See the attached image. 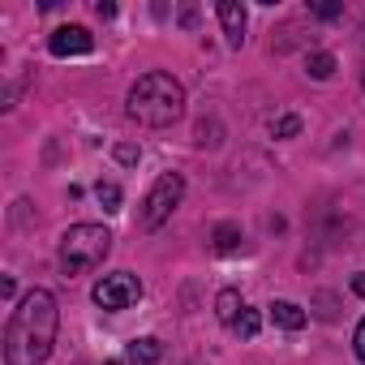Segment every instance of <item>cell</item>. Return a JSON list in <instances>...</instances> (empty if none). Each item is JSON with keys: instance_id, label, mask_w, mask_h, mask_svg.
<instances>
[{"instance_id": "obj_18", "label": "cell", "mask_w": 365, "mask_h": 365, "mask_svg": "<svg viewBox=\"0 0 365 365\" xmlns=\"http://www.w3.org/2000/svg\"><path fill=\"white\" fill-rule=\"evenodd\" d=\"M352 292H356V297H365V271H356V275H352Z\"/></svg>"}, {"instance_id": "obj_15", "label": "cell", "mask_w": 365, "mask_h": 365, "mask_svg": "<svg viewBox=\"0 0 365 365\" xmlns=\"http://www.w3.org/2000/svg\"><path fill=\"white\" fill-rule=\"evenodd\" d=\"M271 133H275V138H297V133H301V120H297V116H279V120L271 125Z\"/></svg>"}, {"instance_id": "obj_16", "label": "cell", "mask_w": 365, "mask_h": 365, "mask_svg": "<svg viewBox=\"0 0 365 365\" xmlns=\"http://www.w3.org/2000/svg\"><path fill=\"white\" fill-rule=\"evenodd\" d=\"M352 348H356V356H361V365H365V318L356 322V335H352Z\"/></svg>"}, {"instance_id": "obj_13", "label": "cell", "mask_w": 365, "mask_h": 365, "mask_svg": "<svg viewBox=\"0 0 365 365\" xmlns=\"http://www.w3.org/2000/svg\"><path fill=\"white\" fill-rule=\"evenodd\" d=\"M258 327H262V318H258V309H250V305H245V314L237 318V327H232V331H237L241 339H254V335H258Z\"/></svg>"}, {"instance_id": "obj_14", "label": "cell", "mask_w": 365, "mask_h": 365, "mask_svg": "<svg viewBox=\"0 0 365 365\" xmlns=\"http://www.w3.org/2000/svg\"><path fill=\"white\" fill-rule=\"evenodd\" d=\"M95 194H99V202H103V211H120V190L112 185V180H103V185H99Z\"/></svg>"}, {"instance_id": "obj_21", "label": "cell", "mask_w": 365, "mask_h": 365, "mask_svg": "<svg viewBox=\"0 0 365 365\" xmlns=\"http://www.w3.org/2000/svg\"><path fill=\"white\" fill-rule=\"evenodd\" d=\"M361 86H365V78H361Z\"/></svg>"}, {"instance_id": "obj_11", "label": "cell", "mask_w": 365, "mask_h": 365, "mask_svg": "<svg viewBox=\"0 0 365 365\" xmlns=\"http://www.w3.org/2000/svg\"><path fill=\"white\" fill-rule=\"evenodd\" d=\"M215 250H220V254L241 250V228H237V224H220V228H215Z\"/></svg>"}, {"instance_id": "obj_8", "label": "cell", "mask_w": 365, "mask_h": 365, "mask_svg": "<svg viewBox=\"0 0 365 365\" xmlns=\"http://www.w3.org/2000/svg\"><path fill=\"white\" fill-rule=\"evenodd\" d=\"M271 318H275V327H284V331H301V327L309 322V314H305L297 301H271Z\"/></svg>"}, {"instance_id": "obj_5", "label": "cell", "mask_w": 365, "mask_h": 365, "mask_svg": "<svg viewBox=\"0 0 365 365\" xmlns=\"http://www.w3.org/2000/svg\"><path fill=\"white\" fill-rule=\"evenodd\" d=\"M91 297H95L99 309H129V305L142 301V279L129 275V271H116V275H103Z\"/></svg>"}, {"instance_id": "obj_2", "label": "cell", "mask_w": 365, "mask_h": 365, "mask_svg": "<svg viewBox=\"0 0 365 365\" xmlns=\"http://www.w3.org/2000/svg\"><path fill=\"white\" fill-rule=\"evenodd\" d=\"M185 112V86H180L172 73H142L129 86V116L146 129H168L172 120H180Z\"/></svg>"}, {"instance_id": "obj_17", "label": "cell", "mask_w": 365, "mask_h": 365, "mask_svg": "<svg viewBox=\"0 0 365 365\" xmlns=\"http://www.w3.org/2000/svg\"><path fill=\"white\" fill-rule=\"evenodd\" d=\"M116 159L120 163H138V146H116Z\"/></svg>"}, {"instance_id": "obj_12", "label": "cell", "mask_w": 365, "mask_h": 365, "mask_svg": "<svg viewBox=\"0 0 365 365\" xmlns=\"http://www.w3.org/2000/svg\"><path fill=\"white\" fill-rule=\"evenodd\" d=\"M305 69H309V78H318V82H322V78H331V73H335V56H331V52H314V56L305 61Z\"/></svg>"}, {"instance_id": "obj_7", "label": "cell", "mask_w": 365, "mask_h": 365, "mask_svg": "<svg viewBox=\"0 0 365 365\" xmlns=\"http://www.w3.org/2000/svg\"><path fill=\"white\" fill-rule=\"evenodd\" d=\"M215 14H220V26H224L228 48H241L245 43V5H237V0H220Z\"/></svg>"}, {"instance_id": "obj_6", "label": "cell", "mask_w": 365, "mask_h": 365, "mask_svg": "<svg viewBox=\"0 0 365 365\" xmlns=\"http://www.w3.org/2000/svg\"><path fill=\"white\" fill-rule=\"evenodd\" d=\"M48 48H52V56H86V52L95 48V39H91L86 26H61V31L48 39Z\"/></svg>"}, {"instance_id": "obj_4", "label": "cell", "mask_w": 365, "mask_h": 365, "mask_svg": "<svg viewBox=\"0 0 365 365\" xmlns=\"http://www.w3.org/2000/svg\"><path fill=\"white\" fill-rule=\"evenodd\" d=\"M180 194H185V176H180V172H163L155 185H150V194L142 198V228H146V232L163 228V220L176 211Z\"/></svg>"}, {"instance_id": "obj_20", "label": "cell", "mask_w": 365, "mask_h": 365, "mask_svg": "<svg viewBox=\"0 0 365 365\" xmlns=\"http://www.w3.org/2000/svg\"><path fill=\"white\" fill-rule=\"evenodd\" d=\"M361 43H365V26H361Z\"/></svg>"}, {"instance_id": "obj_19", "label": "cell", "mask_w": 365, "mask_h": 365, "mask_svg": "<svg viewBox=\"0 0 365 365\" xmlns=\"http://www.w3.org/2000/svg\"><path fill=\"white\" fill-rule=\"evenodd\" d=\"M103 365H125V361H103Z\"/></svg>"}, {"instance_id": "obj_9", "label": "cell", "mask_w": 365, "mask_h": 365, "mask_svg": "<svg viewBox=\"0 0 365 365\" xmlns=\"http://www.w3.org/2000/svg\"><path fill=\"white\" fill-rule=\"evenodd\" d=\"M159 339L155 335H142V339H129V348H125V365H155L159 361Z\"/></svg>"}, {"instance_id": "obj_1", "label": "cell", "mask_w": 365, "mask_h": 365, "mask_svg": "<svg viewBox=\"0 0 365 365\" xmlns=\"http://www.w3.org/2000/svg\"><path fill=\"white\" fill-rule=\"evenodd\" d=\"M61 309L48 288H31L5 327V365H43L56 344Z\"/></svg>"}, {"instance_id": "obj_3", "label": "cell", "mask_w": 365, "mask_h": 365, "mask_svg": "<svg viewBox=\"0 0 365 365\" xmlns=\"http://www.w3.org/2000/svg\"><path fill=\"white\" fill-rule=\"evenodd\" d=\"M112 254V232L103 224H73L61 237V271L65 275H91Z\"/></svg>"}, {"instance_id": "obj_10", "label": "cell", "mask_w": 365, "mask_h": 365, "mask_svg": "<svg viewBox=\"0 0 365 365\" xmlns=\"http://www.w3.org/2000/svg\"><path fill=\"white\" fill-rule=\"evenodd\" d=\"M215 314H220V322H224V327H237V318L245 314V301H241V292L224 288V292L215 297Z\"/></svg>"}]
</instances>
